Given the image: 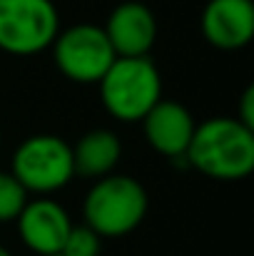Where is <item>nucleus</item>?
<instances>
[{
    "label": "nucleus",
    "instance_id": "1a4fd4ad",
    "mask_svg": "<svg viewBox=\"0 0 254 256\" xmlns=\"http://www.w3.org/2000/svg\"><path fill=\"white\" fill-rule=\"evenodd\" d=\"M140 124L147 144L167 160H184L192 132L197 127L194 114L182 102L165 97L140 120Z\"/></svg>",
    "mask_w": 254,
    "mask_h": 256
},
{
    "label": "nucleus",
    "instance_id": "dca6fc26",
    "mask_svg": "<svg viewBox=\"0 0 254 256\" xmlns=\"http://www.w3.org/2000/svg\"><path fill=\"white\" fill-rule=\"evenodd\" d=\"M53 256H63V254H53Z\"/></svg>",
    "mask_w": 254,
    "mask_h": 256
},
{
    "label": "nucleus",
    "instance_id": "6e6552de",
    "mask_svg": "<svg viewBox=\"0 0 254 256\" xmlns=\"http://www.w3.org/2000/svg\"><path fill=\"white\" fill-rule=\"evenodd\" d=\"M117 58L150 55L157 42V18L140 0H125L115 5L102 25Z\"/></svg>",
    "mask_w": 254,
    "mask_h": 256
},
{
    "label": "nucleus",
    "instance_id": "f8f14e48",
    "mask_svg": "<svg viewBox=\"0 0 254 256\" xmlns=\"http://www.w3.org/2000/svg\"><path fill=\"white\" fill-rule=\"evenodd\" d=\"M28 199H30V194L13 176V172L0 170V224L15 222Z\"/></svg>",
    "mask_w": 254,
    "mask_h": 256
},
{
    "label": "nucleus",
    "instance_id": "423d86ee",
    "mask_svg": "<svg viewBox=\"0 0 254 256\" xmlns=\"http://www.w3.org/2000/svg\"><path fill=\"white\" fill-rule=\"evenodd\" d=\"M50 50L60 75L75 85H97L117 58L102 25L92 22H78L65 30L60 28Z\"/></svg>",
    "mask_w": 254,
    "mask_h": 256
},
{
    "label": "nucleus",
    "instance_id": "f03ea898",
    "mask_svg": "<svg viewBox=\"0 0 254 256\" xmlns=\"http://www.w3.org/2000/svg\"><path fill=\"white\" fill-rule=\"evenodd\" d=\"M147 209L150 196L142 182L112 172L90 184L83 199V224L100 239H122L145 222Z\"/></svg>",
    "mask_w": 254,
    "mask_h": 256
},
{
    "label": "nucleus",
    "instance_id": "0eeeda50",
    "mask_svg": "<svg viewBox=\"0 0 254 256\" xmlns=\"http://www.w3.org/2000/svg\"><path fill=\"white\" fill-rule=\"evenodd\" d=\"M73 224L70 212L53 196L28 199L15 219L20 242L35 256L60 254Z\"/></svg>",
    "mask_w": 254,
    "mask_h": 256
},
{
    "label": "nucleus",
    "instance_id": "4468645a",
    "mask_svg": "<svg viewBox=\"0 0 254 256\" xmlns=\"http://www.w3.org/2000/svg\"><path fill=\"white\" fill-rule=\"evenodd\" d=\"M242 124H247L249 130H254V85H247L242 97H239V104H237V114H234Z\"/></svg>",
    "mask_w": 254,
    "mask_h": 256
},
{
    "label": "nucleus",
    "instance_id": "2eb2a0df",
    "mask_svg": "<svg viewBox=\"0 0 254 256\" xmlns=\"http://www.w3.org/2000/svg\"><path fill=\"white\" fill-rule=\"evenodd\" d=\"M0 256H13V254H10V249H8V246H3V244H0Z\"/></svg>",
    "mask_w": 254,
    "mask_h": 256
},
{
    "label": "nucleus",
    "instance_id": "f257e3e1",
    "mask_svg": "<svg viewBox=\"0 0 254 256\" xmlns=\"http://www.w3.org/2000/svg\"><path fill=\"white\" fill-rule=\"evenodd\" d=\"M184 160L207 179H247L254 172V130L237 117H209L194 127Z\"/></svg>",
    "mask_w": 254,
    "mask_h": 256
},
{
    "label": "nucleus",
    "instance_id": "7ed1b4c3",
    "mask_svg": "<svg viewBox=\"0 0 254 256\" xmlns=\"http://www.w3.org/2000/svg\"><path fill=\"white\" fill-rule=\"evenodd\" d=\"M100 102L117 122H140L162 100V75L150 55L115 58L100 78Z\"/></svg>",
    "mask_w": 254,
    "mask_h": 256
},
{
    "label": "nucleus",
    "instance_id": "9b49d317",
    "mask_svg": "<svg viewBox=\"0 0 254 256\" xmlns=\"http://www.w3.org/2000/svg\"><path fill=\"white\" fill-rule=\"evenodd\" d=\"M73 147V170L75 176L95 182L105 174L117 172L122 160V142L120 137L107 127H95L80 134V140Z\"/></svg>",
    "mask_w": 254,
    "mask_h": 256
},
{
    "label": "nucleus",
    "instance_id": "ddd939ff",
    "mask_svg": "<svg viewBox=\"0 0 254 256\" xmlns=\"http://www.w3.org/2000/svg\"><path fill=\"white\" fill-rule=\"evenodd\" d=\"M102 239L87 226V224H73L65 244H63V256H100Z\"/></svg>",
    "mask_w": 254,
    "mask_h": 256
},
{
    "label": "nucleus",
    "instance_id": "20e7f679",
    "mask_svg": "<svg viewBox=\"0 0 254 256\" xmlns=\"http://www.w3.org/2000/svg\"><path fill=\"white\" fill-rule=\"evenodd\" d=\"M10 172L28 194L50 196L75 179L73 147L68 140L50 132L30 134L15 147Z\"/></svg>",
    "mask_w": 254,
    "mask_h": 256
},
{
    "label": "nucleus",
    "instance_id": "39448f33",
    "mask_svg": "<svg viewBox=\"0 0 254 256\" xmlns=\"http://www.w3.org/2000/svg\"><path fill=\"white\" fill-rule=\"evenodd\" d=\"M60 32V12L53 0H0V50L30 58L50 50Z\"/></svg>",
    "mask_w": 254,
    "mask_h": 256
},
{
    "label": "nucleus",
    "instance_id": "9d476101",
    "mask_svg": "<svg viewBox=\"0 0 254 256\" xmlns=\"http://www.w3.org/2000/svg\"><path fill=\"white\" fill-rule=\"evenodd\" d=\"M204 40L217 50H242L254 38L252 0H209L199 20Z\"/></svg>",
    "mask_w": 254,
    "mask_h": 256
}]
</instances>
